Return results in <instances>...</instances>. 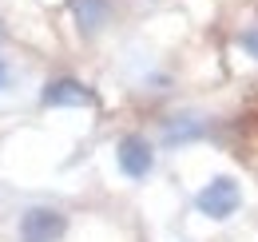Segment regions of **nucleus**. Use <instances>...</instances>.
I'll list each match as a JSON object with an SVG mask.
<instances>
[{
    "label": "nucleus",
    "instance_id": "obj_8",
    "mask_svg": "<svg viewBox=\"0 0 258 242\" xmlns=\"http://www.w3.org/2000/svg\"><path fill=\"white\" fill-rule=\"evenodd\" d=\"M8 80H12V72H8V64H4V60H0V91H4V88H8Z\"/></svg>",
    "mask_w": 258,
    "mask_h": 242
},
{
    "label": "nucleus",
    "instance_id": "obj_2",
    "mask_svg": "<svg viewBox=\"0 0 258 242\" xmlns=\"http://www.w3.org/2000/svg\"><path fill=\"white\" fill-rule=\"evenodd\" d=\"M64 214L52 211V207H32V211L20 218V242H60L64 234Z\"/></svg>",
    "mask_w": 258,
    "mask_h": 242
},
{
    "label": "nucleus",
    "instance_id": "obj_5",
    "mask_svg": "<svg viewBox=\"0 0 258 242\" xmlns=\"http://www.w3.org/2000/svg\"><path fill=\"white\" fill-rule=\"evenodd\" d=\"M203 135V123L191 115H175V119H163V143L175 147V143H191Z\"/></svg>",
    "mask_w": 258,
    "mask_h": 242
},
{
    "label": "nucleus",
    "instance_id": "obj_6",
    "mask_svg": "<svg viewBox=\"0 0 258 242\" xmlns=\"http://www.w3.org/2000/svg\"><path fill=\"white\" fill-rule=\"evenodd\" d=\"M72 12H76V20H80V28L84 32H96L103 20H107V0H72Z\"/></svg>",
    "mask_w": 258,
    "mask_h": 242
},
{
    "label": "nucleus",
    "instance_id": "obj_7",
    "mask_svg": "<svg viewBox=\"0 0 258 242\" xmlns=\"http://www.w3.org/2000/svg\"><path fill=\"white\" fill-rule=\"evenodd\" d=\"M242 48L250 52V56H258V28H250V32H242Z\"/></svg>",
    "mask_w": 258,
    "mask_h": 242
},
{
    "label": "nucleus",
    "instance_id": "obj_4",
    "mask_svg": "<svg viewBox=\"0 0 258 242\" xmlns=\"http://www.w3.org/2000/svg\"><path fill=\"white\" fill-rule=\"evenodd\" d=\"M40 99H44V107H88V103H96V91L84 88L72 76H60V80H48L44 84Z\"/></svg>",
    "mask_w": 258,
    "mask_h": 242
},
{
    "label": "nucleus",
    "instance_id": "obj_3",
    "mask_svg": "<svg viewBox=\"0 0 258 242\" xmlns=\"http://www.w3.org/2000/svg\"><path fill=\"white\" fill-rule=\"evenodd\" d=\"M115 159H119V171L127 179H147L151 167H155V151L143 135H123L119 147H115Z\"/></svg>",
    "mask_w": 258,
    "mask_h": 242
},
{
    "label": "nucleus",
    "instance_id": "obj_1",
    "mask_svg": "<svg viewBox=\"0 0 258 242\" xmlns=\"http://www.w3.org/2000/svg\"><path fill=\"white\" fill-rule=\"evenodd\" d=\"M238 203H242V191H238V183L226 179V175L211 179L195 195V207H199V214H207V218H230V214L238 211Z\"/></svg>",
    "mask_w": 258,
    "mask_h": 242
}]
</instances>
